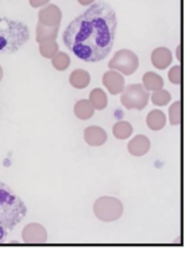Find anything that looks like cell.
Wrapping results in <instances>:
<instances>
[{
    "instance_id": "6da1fadb",
    "label": "cell",
    "mask_w": 190,
    "mask_h": 256,
    "mask_svg": "<svg viewBox=\"0 0 190 256\" xmlns=\"http://www.w3.org/2000/svg\"><path fill=\"white\" fill-rule=\"evenodd\" d=\"M116 30L114 8L105 2H98L91 4L85 13L67 26L63 42L81 61L100 62L111 53Z\"/></svg>"
},
{
    "instance_id": "4fadbf2b",
    "label": "cell",
    "mask_w": 190,
    "mask_h": 256,
    "mask_svg": "<svg viewBox=\"0 0 190 256\" xmlns=\"http://www.w3.org/2000/svg\"><path fill=\"white\" fill-rule=\"evenodd\" d=\"M58 32L59 26H49L38 22L37 30H35V40L38 43L45 42V40H56V38L58 37Z\"/></svg>"
},
{
    "instance_id": "5b68a950",
    "label": "cell",
    "mask_w": 190,
    "mask_h": 256,
    "mask_svg": "<svg viewBox=\"0 0 190 256\" xmlns=\"http://www.w3.org/2000/svg\"><path fill=\"white\" fill-rule=\"evenodd\" d=\"M150 92L141 84H129L121 92V104L127 110H143L148 106Z\"/></svg>"
},
{
    "instance_id": "2e32d148",
    "label": "cell",
    "mask_w": 190,
    "mask_h": 256,
    "mask_svg": "<svg viewBox=\"0 0 190 256\" xmlns=\"http://www.w3.org/2000/svg\"><path fill=\"white\" fill-rule=\"evenodd\" d=\"M95 108L90 100H79L74 105V115L79 120H88L95 115Z\"/></svg>"
},
{
    "instance_id": "ba28073f",
    "label": "cell",
    "mask_w": 190,
    "mask_h": 256,
    "mask_svg": "<svg viewBox=\"0 0 190 256\" xmlns=\"http://www.w3.org/2000/svg\"><path fill=\"white\" fill-rule=\"evenodd\" d=\"M102 82L111 95H119L125 88L124 76L115 70H110L106 72L102 77Z\"/></svg>"
},
{
    "instance_id": "603a6c76",
    "label": "cell",
    "mask_w": 190,
    "mask_h": 256,
    "mask_svg": "<svg viewBox=\"0 0 190 256\" xmlns=\"http://www.w3.org/2000/svg\"><path fill=\"white\" fill-rule=\"evenodd\" d=\"M180 101H175L169 108V122L172 125L180 124Z\"/></svg>"
},
{
    "instance_id": "d4e9b609",
    "label": "cell",
    "mask_w": 190,
    "mask_h": 256,
    "mask_svg": "<svg viewBox=\"0 0 190 256\" xmlns=\"http://www.w3.org/2000/svg\"><path fill=\"white\" fill-rule=\"evenodd\" d=\"M49 3V0H29L30 6L33 8H40V6H44Z\"/></svg>"
},
{
    "instance_id": "4316f807",
    "label": "cell",
    "mask_w": 190,
    "mask_h": 256,
    "mask_svg": "<svg viewBox=\"0 0 190 256\" xmlns=\"http://www.w3.org/2000/svg\"><path fill=\"white\" fill-rule=\"evenodd\" d=\"M180 50H182V46H179V47L177 48V58H178V61H182V56H180Z\"/></svg>"
},
{
    "instance_id": "83f0119b",
    "label": "cell",
    "mask_w": 190,
    "mask_h": 256,
    "mask_svg": "<svg viewBox=\"0 0 190 256\" xmlns=\"http://www.w3.org/2000/svg\"><path fill=\"white\" fill-rule=\"evenodd\" d=\"M3 76H4L3 68H1V66H0V81H1V80H3Z\"/></svg>"
},
{
    "instance_id": "7a4b0ae2",
    "label": "cell",
    "mask_w": 190,
    "mask_h": 256,
    "mask_svg": "<svg viewBox=\"0 0 190 256\" xmlns=\"http://www.w3.org/2000/svg\"><path fill=\"white\" fill-rule=\"evenodd\" d=\"M26 211L23 200L10 187L0 182V244L5 242L9 232L23 221Z\"/></svg>"
},
{
    "instance_id": "44dd1931",
    "label": "cell",
    "mask_w": 190,
    "mask_h": 256,
    "mask_svg": "<svg viewBox=\"0 0 190 256\" xmlns=\"http://www.w3.org/2000/svg\"><path fill=\"white\" fill-rule=\"evenodd\" d=\"M71 64V58L66 52H57L53 56L52 58V66L57 70V71H66Z\"/></svg>"
},
{
    "instance_id": "cb8c5ba5",
    "label": "cell",
    "mask_w": 190,
    "mask_h": 256,
    "mask_svg": "<svg viewBox=\"0 0 190 256\" xmlns=\"http://www.w3.org/2000/svg\"><path fill=\"white\" fill-rule=\"evenodd\" d=\"M168 76H169V80L172 84H182V68H180V66L172 67Z\"/></svg>"
},
{
    "instance_id": "277c9868",
    "label": "cell",
    "mask_w": 190,
    "mask_h": 256,
    "mask_svg": "<svg viewBox=\"0 0 190 256\" xmlns=\"http://www.w3.org/2000/svg\"><path fill=\"white\" fill-rule=\"evenodd\" d=\"M96 217L102 222H114L121 218L124 214L122 202L114 197H100L93 204Z\"/></svg>"
},
{
    "instance_id": "30bf717a",
    "label": "cell",
    "mask_w": 190,
    "mask_h": 256,
    "mask_svg": "<svg viewBox=\"0 0 190 256\" xmlns=\"http://www.w3.org/2000/svg\"><path fill=\"white\" fill-rule=\"evenodd\" d=\"M150 140L145 135H136L127 144L129 153L134 156H144L150 150Z\"/></svg>"
},
{
    "instance_id": "8992f818",
    "label": "cell",
    "mask_w": 190,
    "mask_h": 256,
    "mask_svg": "<svg viewBox=\"0 0 190 256\" xmlns=\"http://www.w3.org/2000/svg\"><path fill=\"white\" fill-rule=\"evenodd\" d=\"M108 67L125 76H131L139 68V57L130 50H117L111 61L108 62Z\"/></svg>"
},
{
    "instance_id": "9c48e42d",
    "label": "cell",
    "mask_w": 190,
    "mask_h": 256,
    "mask_svg": "<svg viewBox=\"0 0 190 256\" xmlns=\"http://www.w3.org/2000/svg\"><path fill=\"white\" fill-rule=\"evenodd\" d=\"M62 20V12L54 4H49V6H45L44 8L40 9L39 13H38V22L44 26H61Z\"/></svg>"
},
{
    "instance_id": "7402d4cb",
    "label": "cell",
    "mask_w": 190,
    "mask_h": 256,
    "mask_svg": "<svg viewBox=\"0 0 190 256\" xmlns=\"http://www.w3.org/2000/svg\"><path fill=\"white\" fill-rule=\"evenodd\" d=\"M151 101L156 106H165L172 101V95H170L169 91L161 88V90L154 91L153 95H151Z\"/></svg>"
},
{
    "instance_id": "52a82bcc",
    "label": "cell",
    "mask_w": 190,
    "mask_h": 256,
    "mask_svg": "<svg viewBox=\"0 0 190 256\" xmlns=\"http://www.w3.org/2000/svg\"><path fill=\"white\" fill-rule=\"evenodd\" d=\"M47 230L40 224H26L21 232V238L25 244L29 245H42L47 242Z\"/></svg>"
},
{
    "instance_id": "9a60e30c",
    "label": "cell",
    "mask_w": 190,
    "mask_h": 256,
    "mask_svg": "<svg viewBox=\"0 0 190 256\" xmlns=\"http://www.w3.org/2000/svg\"><path fill=\"white\" fill-rule=\"evenodd\" d=\"M146 124L153 132H159L167 124V116L161 110H151L146 118Z\"/></svg>"
},
{
    "instance_id": "7c38bea8",
    "label": "cell",
    "mask_w": 190,
    "mask_h": 256,
    "mask_svg": "<svg viewBox=\"0 0 190 256\" xmlns=\"http://www.w3.org/2000/svg\"><path fill=\"white\" fill-rule=\"evenodd\" d=\"M85 142L91 146H101L107 142V134L100 126H88L85 130Z\"/></svg>"
},
{
    "instance_id": "3957f363",
    "label": "cell",
    "mask_w": 190,
    "mask_h": 256,
    "mask_svg": "<svg viewBox=\"0 0 190 256\" xmlns=\"http://www.w3.org/2000/svg\"><path fill=\"white\" fill-rule=\"evenodd\" d=\"M29 40V30L24 23L0 16V54H11Z\"/></svg>"
},
{
    "instance_id": "ffe728a7",
    "label": "cell",
    "mask_w": 190,
    "mask_h": 256,
    "mask_svg": "<svg viewBox=\"0 0 190 256\" xmlns=\"http://www.w3.org/2000/svg\"><path fill=\"white\" fill-rule=\"evenodd\" d=\"M59 50V46L56 40H45L39 43V53L42 57L48 60H52L53 56Z\"/></svg>"
},
{
    "instance_id": "ac0fdd59",
    "label": "cell",
    "mask_w": 190,
    "mask_h": 256,
    "mask_svg": "<svg viewBox=\"0 0 190 256\" xmlns=\"http://www.w3.org/2000/svg\"><path fill=\"white\" fill-rule=\"evenodd\" d=\"M132 132H134V129H132L131 124L127 122H117L112 128V132H114L115 138L119 140L129 139L131 136Z\"/></svg>"
},
{
    "instance_id": "8fae6325",
    "label": "cell",
    "mask_w": 190,
    "mask_h": 256,
    "mask_svg": "<svg viewBox=\"0 0 190 256\" xmlns=\"http://www.w3.org/2000/svg\"><path fill=\"white\" fill-rule=\"evenodd\" d=\"M173 54L168 48L159 47L151 53V64L155 68L165 70L172 64Z\"/></svg>"
},
{
    "instance_id": "484cf974",
    "label": "cell",
    "mask_w": 190,
    "mask_h": 256,
    "mask_svg": "<svg viewBox=\"0 0 190 256\" xmlns=\"http://www.w3.org/2000/svg\"><path fill=\"white\" fill-rule=\"evenodd\" d=\"M93 2H95V0H78V3L81 4V6H91V4H92Z\"/></svg>"
},
{
    "instance_id": "5bb4252c",
    "label": "cell",
    "mask_w": 190,
    "mask_h": 256,
    "mask_svg": "<svg viewBox=\"0 0 190 256\" xmlns=\"http://www.w3.org/2000/svg\"><path fill=\"white\" fill-rule=\"evenodd\" d=\"M91 76L87 71L85 70H74L69 76V84L72 88H77V90H82L86 88L90 84Z\"/></svg>"
},
{
    "instance_id": "d6986e66",
    "label": "cell",
    "mask_w": 190,
    "mask_h": 256,
    "mask_svg": "<svg viewBox=\"0 0 190 256\" xmlns=\"http://www.w3.org/2000/svg\"><path fill=\"white\" fill-rule=\"evenodd\" d=\"M90 101L95 110H103L107 106V95L101 88H95L90 94Z\"/></svg>"
},
{
    "instance_id": "e0dca14e",
    "label": "cell",
    "mask_w": 190,
    "mask_h": 256,
    "mask_svg": "<svg viewBox=\"0 0 190 256\" xmlns=\"http://www.w3.org/2000/svg\"><path fill=\"white\" fill-rule=\"evenodd\" d=\"M143 86L148 91L161 90L164 88V80L155 72H146L143 77Z\"/></svg>"
}]
</instances>
